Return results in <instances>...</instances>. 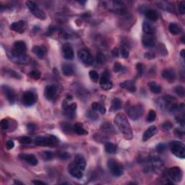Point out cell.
Returning a JSON list of instances; mask_svg holds the SVG:
<instances>
[{
    "label": "cell",
    "mask_w": 185,
    "mask_h": 185,
    "mask_svg": "<svg viewBox=\"0 0 185 185\" xmlns=\"http://www.w3.org/2000/svg\"><path fill=\"white\" fill-rule=\"evenodd\" d=\"M114 123L120 132L127 140H132L133 138V133L130 124L127 120V117L124 113H119L114 118Z\"/></svg>",
    "instance_id": "obj_1"
},
{
    "label": "cell",
    "mask_w": 185,
    "mask_h": 185,
    "mask_svg": "<svg viewBox=\"0 0 185 185\" xmlns=\"http://www.w3.org/2000/svg\"><path fill=\"white\" fill-rule=\"evenodd\" d=\"M33 142L35 145L42 147H55L59 144L58 138L54 135L36 137Z\"/></svg>",
    "instance_id": "obj_2"
},
{
    "label": "cell",
    "mask_w": 185,
    "mask_h": 185,
    "mask_svg": "<svg viewBox=\"0 0 185 185\" xmlns=\"http://www.w3.org/2000/svg\"><path fill=\"white\" fill-rule=\"evenodd\" d=\"M7 55L8 59L12 62L17 64V65H26L30 61V58L26 54H20L16 53L12 50L7 51Z\"/></svg>",
    "instance_id": "obj_3"
},
{
    "label": "cell",
    "mask_w": 185,
    "mask_h": 185,
    "mask_svg": "<svg viewBox=\"0 0 185 185\" xmlns=\"http://www.w3.org/2000/svg\"><path fill=\"white\" fill-rule=\"evenodd\" d=\"M126 111L127 115L132 120H137V119H140L143 114L144 109L143 106L140 104H137V105L132 106H129L126 108Z\"/></svg>",
    "instance_id": "obj_4"
},
{
    "label": "cell",
    "mask_w": 185,
    "mask_h": 185,
    "mask_svg": "<svg viewBox=\"0 0 185 185\" xmlns=\"http://www.w3.org/2000/svg\"><path fill=\"white\" fill-rule=\"evenodd\" d=\"M171 151L173 155L179 159L185 158V148L184 144L179 141H173L170 144Z\"/></svg>",
    "instance_id": "obj_5"
},
{
    "label": "cell",
    "mask_w": 185,
    "mask_h": 185,
    "mask_svg": "<svg viewBox=\"0 0 185 185\" xmlns=\"http://www.w3.org/2000/svg\"><path fill=\"white\" fill-rule=\"evenodd\" d=\"M108 168L110 172L114 176H120L123 173V167L116 160L111 159L108 161Z\"/></svg>",
    "instance_id": "obj_6"
},
{
    "label": "cell",
    "mask_w": 185,
    "mask_h": 185,
    "mask_svg": "<svg viewBox=\"0 0 185 185\" xmlns=\"http://www.w3.org/2000/svg\"><path fill=\"white\" fill-rule=\"evenodd\" d=\"M26 5L29 9V10L30 11V12H31L34 16L37 17V18L43 20L46 18V15L45 13H44V12L38 8V5L35 2H33L28 1L26 2Z\"/></svg>",
    "instance_id": "obj_7"
},
{
    "label": "cell",
    "mask_w": 185,
    "mask_h": 185,
    "mask_svg": "<svg viewBox=\"0 0 185 185\" xmlns=\"http://www.w3.org/2000/svg\"><path fill=\"white\" fill-rule=\"evenodd\" d=\"M78 56L80 60L86 66H90L93 62V58L91 54L88 50L82 49L80 50L78 53Z\"/></svg>",
    "instance_id": "obj_8"
},
{
    "label": "cell",
    "mask_w": 185,
    "mask_h": 185,
    "mask_svg": "<svg viewBox=\"0 0 185 185\" xmlns=\"http://www.w3.org/2000/svg\"><path fill=\"white\" fill-rule=\"evenodd\" d=\"M168 175L170 177L171 180H173L175 182H180L183 177L182 169L178 166L171 168L168 171Z\"/></svg>",
    "instance_id": "obj_9"
},
{
    "label": "cell",
    "mask_w": 185,
    "mask_h": 185,
    "mask_svg": "<svg viewBox=\"0 0 185 185\" xmlns=\"http://www.w3.org/2000/svg\"><path fill=\"white\" fill-rule=\"evenodd\" d=\"M100 85L103 90H110L112 88L113 84L109 79V74L107 71L104 72L102 75L101 80H100Z\"/></svg>",
    "instance_id": "obj_10"
},
{
    "label": "cell",
    "mask_w": 185,
    "mask_h": 185,
    "mask_svg": "<svg viewBox=\"0 0 185 185\" xmlns=\"http://www.w3.org/2000/svg\"><path fill=\"white\" fill-rule=\"evenodd\" d=\"M36 101V97L35 94L31 91H26L23 94V102L26 106H30L33 105Z\"/></svg>",
    "instance_id": "obj_11"
},
{
    "label": "cell",
    "mask_w": 185,
    "mask_h": 185,
    "mask_svg": "<svg viewBox=\"0 0 185 185\" xmlns=\"http://www.w3.org/2000/svg\"><path fill=\"white\" fill-rule=\"evenodd\" d=\"M82 171H83L81 170L80 168L77 166L75 163H71V164L69 165L68 172L71 176L75 179H80L82 178V176H83V173H82Z\"/></svg>",
    "instance_id": "obj_12"
},
{
    "label": "cell",
    "mask_w": 185,
    "mask_h": 185,
    "mask_svg": "<svg viewBox=\"0 0 185 185\" xmlns=\"http://www.w3.org/2000/svg\"><path fill=\"white\" fill-rule=\"evenodd\" d=\"M56 95H57V88L55 86L49 85L46 87L44 90V96L46 99L49 101H53Z\"/></svg>",
    "instance_id": "obj_13"
},
{
    "label": "cell",
    "mask_w": 185,
    "mask_h": 185,
    "mask_svg": "<svg viewBox=\"0 0 185 185\" xmlns=\"http://www.w3.org/2000/svg\"><path fill=\"white\" fill-rule=\"evenodd\" d=\"M2 89L4 94H5V97L7 98V99L8 100V101L10 103H14L15 101V98H16V95H15V92L13 89H12L11 88H9V86H3Z\"/></svg>",
    "instance_id": "obj_14"
},
{
    "label": "cell",
    "mask_w": 185,
    "mask_h": 185,
    "mask_svg": "<svg viewBox=\"0 0 185 185\" xmlns=\"http://www.w3.org/2000/svg\"><path fill=\"white\" fill-rule=\"evenodd\" d=\"M27 24L25 21L20 20L18 22H14L12 23L10 26L11 30H14V31L19 33H23V32L26 30Z\"/></svg>",
    "instance_id": "obj_15"
},
{
    "label": "cell",
    "mask_w": 185,
    "mask_h": 185,
    "mask_svg": "<svg viewBox=\"0 0 185 185\" xmlns=\"http://www.w3.org/2000/svg\"><path fill=\"white\" fill-rule=\"evenodd\" d=\"M27 46L25 42L22 41V40H17V41L14 43L12 51L16 52V53L20 54H25Z\"/></svg>",
    "instance_id": "obj_16"
},
{
    "label": "cell",
    "mask_w": 185,
    "mask_h": 185,
    "mask_svg": "<svg viewBox=\"0 0 185 185\" xmlns=\"http://www.w3.org/2000/svg\"><path fill=\"white\" fill-rule=\"evenodd\" d=\"M142 45L146 48L153 47L155 45V39L153 35L145 33L142 37Z\"/></svg>",
    "instance_id": "obj_17"
},
{
    "label": "cell",
    "mask_w": 185,
    "mask_h": 185,
    "mask_svg": "<svg viewBox=\"0 0 185 185\" xmlns=\"http://www.w3.org/2000/svg\"><path fill=\"white\" fill-rule=\"evenodd\" d=\"M162 77L169 82H174L176 79V73L172 69H166L162 72Z\"/></svg>",
    "instance_id": "obj_18"
},
{
    "label": "cell",
    "mask_w": 185,
    "mask_h": 185,
    "mask_svg": "<svg viewBox=\"0 0 185 185\" xmlns=\"http://www.w3.org/2000/svg\"><path fill=\"white\" fill-rule=\"evenodd\" d=\"M62 54L64 58L67 60H72L74 58V51L69 44H65L62 47Z\"/></svg>",
    "instance_id": "obj_19"
},
{
    "label": "cell",
    "mask_w": 185,
    "mask_h": 185,
    "mask_svg": "<svg viewBox=\"0 0 185 185\" xmlns=\"http://www.w3.org/2000/svg\"><path fill=\"white\" fill-rule=\"evenodd\" d=\"M19 157L23 161H26L27 163H29L31 166H36L38 164V159L36 156L32 155V154H20Z\"/></svg>",
    "instance_id": "obj_20"
},
{
    "label": "cell",
    "mask_w": 185,
    "mask_h": 185,
    "mask_svg": "<svg viewBox=\"0 0 185 185\" xmlns=\"http://www.w3.org/2000/svg\"><path fill=\"white\" fill-rule=\"evenodd\" d=\"M158 133V128L156 126H150L147 130L145 131L142 135V140L143 141H147L151 138H153L154 135H155Z\"/></svg>",
    "instance_id": "obj_21"
},
{
    "label": "cell",
    "mask_w": 185,
    "mask_h": 185,
    "mask_svg": "<svg viewBox=\"0 0 185 185\" xmlns=\"http://www.w3.org/2000/svg\"><path fill=\"white\" fill-rule=\"evenodd\" d=\"M113 11L120 15H124L127 13V9L125 5L121 2H113Z\"/></svg>",
    "instance_id": "obj_22"
},
{
    "label": "cell",
    "mask_w": 185,
    "mask_h": 185,
    "mask_svg": "<svg viewBox=\"0 0 185 185\" xmlns=\"http://www.w3.org/2000/svg\"><path fill=\"white\" fill-rule=\"evenodd\" d=\"M120 87L130 92H134L136 91L135 84L132 80H125L124 82H121Z\"/></svg>",
    "instance_id": "obj_23"
},
{
    "label": "cell",
    "mask_w": 185,
    "mask_h": 185,
    "mask_svg": "<svg viewBox=\"0 0 185 185\" xmlns=\"http://www.w3.org/2000/svg\"><path fill=\"white\" fill-rule=\"evenodd\" d=\"M75 164L78 166L81 170L84 171L86 167V161L84 157L81 155H76L75 157Z\"/></svg>",
    "instance_id": "obj_24"
},
{
    "label": "cell",
    "mask_w": 185,
    "mask_h": 185,
    "mask_svg": "<svg viewBox=\"0 0 185 185\" xmlns=\"http://www.w3.org/2000/svg\"><path fill=\"white\" fill-rule=\"evenodd\" d=\"M32 51L36 54L39 59H42L45 55L46 50L44 46H35L33 47Z\"/></svg>",
    "instance_id": "obj_25"
},
{
    "label": "cell",
    "mask_w": 185,
    "mask_h": 185,
    "mask_svg": "<svg viewBox=\"0 0 185 185\" xmlns=\"http://www.w3.org/2000/svg\"><path fill=\"white\" fill-rule=\"evenodd\" d=\"M73 131L75 133H76L78 135H83V134H88V132L86 130H85L82 127V125L80 123H76L74 124L72 127Z\"/></svg>",
    "instance_id": "obj_26"
},
{
    "label": "cell",
    "mask_w": 185,
    "mask_h": 185,
    "mask_svg": "<svg viewBox=\"0 0 185 185\" xmlns=\"http://www.w3.org/2000/svg\"><path fill=\"white\" fill-rule=\"evenodd\" d=\"M145 16L148 20L151 21H156L159 19V14L154 9H148L145 12Z\"/></svg>",
    "instance_id": "obj_27"
},
{
    "label": "cell",
    "mask_w": 185,
    "mask_h": 185,
    "mask_svg": "<svg viewBox=\"0 0 185 185\" xmlns=\"http://www.w3.org/2000/svg\"><path fill=\"white\" fill-rule=\"evenodd\" d=\"M142 30L145 34L153 35L154 33V28L148 21H144L143 23H142Z\"/></svg>",
    "instance_id": "obj_28"
},
{
    "label": "cell",
    "mask_w": 185,
    "mask_h": 185,
    "mask_svg": "<svg viewBox=\"0 0 185 185\" xmlns=\"http://www.w3.org/2000/svg\"><path fill=\"white\" fill-rule=\"evenodd\" d=\"M148 87H149L150 91L155 94H159L161 92V88L159 84L156 83L155 82H150L148 83Z\"/></svg>",
    "instance_id": "obj_29"
},
{
    "label": "cell",
    "mask_w": 185,
    "mask_h": 185,
    "mask_svg": "<svg viewBox=\"0 0 185 185\" xmlns=\"http://www.w3.org/2000/svg\"><path fill=\"white\" fill-rule=\"evenodd\" d=\"M63 74L66 76H71L74 73V68L70 65H64L61 67Z\"/></svg>",
    "instance_id": "obj_30"
},
{
    "label": "cell",
    "mask_w": 185,
    "mask_h": 185,
    "mask_svg": "<svg viewBox=\"0 0 185 185\" xmlns=\"http://www.w3.org/2000/svg\"><path fill=\"white\" fill-rule=\"evenodd\" d=\"M121 107V100L118 98H115L112 100L111 102V111H115L117 110L120 109Z\"/></svg>",
    "instance_id": "obj_31"
},
{
    "label": "cell",
    "mask_w": 185,
    "mask_h": 185,
    "mask_svg": "<svg viewBox=\"0 0 185 185\" xmlns=\"http://www.w3.org/2000/svg\"><path fill=\"white\" fill-rule=\"evenodd\" d=\"M169 31L173 35H178L182 32V29L176 23H171L169 26Z\"/></svg>",
    "instance_id": "obj_32"
},
{
    "label": "cell",
    "mask_w": 185,
    "mask_h": 185,
    "mask_svg": "<svg viewBox=\"0 0 185 185\" xmlns=\"http://www.w3.org/2000/svg\"><path fill=\"white\" fill-rule=\"evenodd\" d=\"M105 150L108 153H115L117 152V146L112 142H108L105 144Z\"/></svg>",
    "instance_id": "obj_33"
},
{
    "label": "cell",
    "mask_w": 185,
    "mask_h": 185,
    "mask_svg": "<svg viewBox=\"0 0 185 185\" xmlns=\"http://www.w3.org/2000/svg\"><path fill=\"white\" fill-rule=\"evenodd\" d=\"M42 156H43V159L45 161H51L54 157V154L51 151H45L42 154Z\"/></svg>",
    "instance_id": "obj_34"
},
{
    "label": "cell",
    "mask_w": 185,
    "mask_h": 185,
    "mask_svg": "<svg viewBox=\"0 0 185 185\" xmlns=\"http://www.w3.org/2000/svg\"><path fill=\"white\" fill-rule=\"evenodd\" d=\"M28 75L31 78L34 79V80H38V79L40 78V76H41V73H40L39 71L33 70L30 73H29Z\"/></svg>",
    "instance_id": "obj_35"
},
{
    "label": "cell",
    "mask_w": 185,
    "mask_h": 185,
    "mask_svg": "<svg viewBox=\"0 0 185 185\" xmlns=\"http://www.w3.org/2000/svg\"><path fill=\"white\" fill-rule=\"evenodd\" d=\"M89 77L93 82H98V79H99V75H98V72L95 70H91L89 72Z\"/></svg>",
    "instance_id": "obj_36"
},
{
    "label": "cell",
    "mask_w": 185,
    "mask_h": 185,
    "mask_svg": "<svg viewBox=\"0 0 185 185\" xmlns=\"http://www.w3.org/2000/svg\"><path fill=\"white\" fill-rule=\"evenodd\" d=\"M175 92H176L177 95L180 96V97H184L185 94L184 88L182 86H177L176 88H175Z\"/></svg>",
    "instance_id": "obj_37"
},
{
    "label": "cell",
    "mask_w": 185,
    "mask_h": 185,
    "mask_svg": "<svg viewBox=\"0 0 185 185\" xmlns=\"http://www.w3.org/2000/svg\"><path fill=\"white\" fill-rule=\"evenodd\" d=\"M120 53H121V57L124 58V59H127V58H128L129 54H130V53H129V50L127 49L126 46H121Z\"/></svg>",
    "instance_id": "obj_38"
},
{
    "label": "cell",
    "mask_w": 185,
    "mask_h": 185,
    "mask_svg": "<svg viewBox=\"0 0 185 185\" xmlns=\"http://www.w3.org/2000/svg\"><path fill=\"white\" fill-rule=\"evenodd\" d=\"M155 117H156V113L155 112V111L153 109L150 110L147 118L148 122H152V121H153L155 119Z\"/></svg>",
    "instance_id": "obj_39"
},
{
    "label": "cell",
    "mask_w": 185,
    "mask_h": 185,
    "mask_svg": "<svg viewBox=\"0 0 185 185\" xmlns=\"http://www.w3.org/2000/svg\"><path fill=\"white\" fill-rule=\"evenodd\" d=\"M20 142L23 145L30 144L32 142V139L27 136L22 137V138H20Z\"/></svg>",
    "instance_id": "obj_40"
},
{
    "label": "cell",
    "mask_w": 185,
    "mask_h": 185,
    "mask_svg": "<svg viewBox=\"0 0 185 185\" xmlns=\"http://www.w3.org/2000/svg\"><path fill=\"white\" fill-rule=\"evenodd\" d=\"M161 127H162V128H163V130L169 131V130H171V129H172L173 125L170 122V121H165L164 123H163V124H162Z\"/></svg>",
    "instance_id": "obj_41"
},
{
    "label": "cell",
    "mask_w": 185,
    "mask_h": 185,
    "mask_svg": "<svg viewBox=\"0 0 185 185\" xmlns=\"http://www.w3.org/2000/svg\"><path fill=\"white\" fill-rule=\"evenodd\" d=\"M101 129L103 131H106V132H111V131H113V127L111 124H109V123H105L101 126Z\"/></svg>",
    "instance_id": "obj_42"
},
{
    "label": "cell",
    "mask_w": 185,
    "mask_h": 185,
    "mask_svg": "<svg viewBox=\"0 0 185 185\" xmlns=\"http://www.w3.org/2000/svg\"><path fill=\"white\" fill-rule=\"evenodd\" d=\"M0 125H1V128L2 129V130H7V129H8L9 127V121L7 119H4L1 121Z\"/></svg>",
    "instance_id": "obj_43"
},
{
    "label": "cell",
    "mask_w": 185,
    "mask_h": 185,
    "mask_svg": "<svg viewBox=\"0 0 185 185\" xmlns=\"http://www.w3.org/2000/svg\"><path fill=\"white\" fill-rule=\"evenodd\" d=\"M179 12L182 15H184L185 13V2L181 1L179 5Z\"/></svg>",
    "instance_id": "obj_44"
},
{
    "label": "cell",
    "mask_w": 185,
    "mask_h": 185,
    "mask_svg": "<svg viewBox=\"0 0 185 185\" xmlns=\"http://www.w3.org/2000/svg\"><path fill=\"white\" fill-rule=\"evenodd\" d=\"M166 147L165 145L162 143H160L156 146V150H157V151L159 152V153H163V152H164L166 150Z\"/></svg>",
    "instance_id": "obj_45"
},
{
    "label": "cell",
    "mask_w": 185,
    "mask_h": 185,
    "mask_svg": "<svg viewBox=\"0 0 185 185\" xmlns=\"http://www.w3.org/2000/svg\"><path fill=\"white\" fill-rule=\"evenodd\" d=\"M122 66H121V65L119 62H115L114 64V66H113V71H114L115 72H119L121 71V69H122Z\"/></svg>",
    "instance_id": "obj_46"
},
{
    "label": "cell",
    "mask_w": 185,
    "mask_h": 185,
    "mask_svg": "<svg viewBox=\"0 0 185 185\" xmlns=\"http://www.w3.org/2000/svg\"><path fill=\"white\" fill-rule=\"evenodd\" d=\"M174 134L176 137H178V138H184V131L179 130V129H176V130H174Z\"/></svg>",
    "instance_id": "obj_47"
},
{
    "label": "cell",
    "mask_w": 185,
    "mask_h": 185,
    "mask_svg": "<svg viewBox=\"0 0 185 185\" xmlns=\"http://www.w3.org/2000/svg\"><path fill=\"white\" fill-rule=\"evenodd\" d=\"M136 69L137 71H138V75H141L142 74V72H143V66H142V65L141 63H138L136 65Z\"/></svg>",
    "instance_id": "obj_48"
},
{
    "label": "cell",
    "mask_w": 185,
    "mask_h": 185,
    "mask_svg": "<svg viewBox=\"0 0 185 185\" xmlns=\"http://www.w3.org/2000/svg\"><path fill=\"white\" fill-rule=\"evenodd\" d=\"M15 147V142L12 140H8L6 143V148L8 150H12Z\"/></svg>",
    "instance_id": "obj_49"
},
{
    "label": "cell",
    "mask_w": 185,
    "mask_h": 185,
    "mask_svg": "<svg viewBox=\"0 0 185 185\" xmlns=\"http://www.w3.org/2000/svg\"><path fill=\"white\" fill-rule=\"evenodd\" d=\"M88 117L91 119H92V120H96V119H97L98 118V116L96 114L95 112H92V111H90V112H88Z\"/></svg>",
    "instance_id": "obj_50"
},
{
    "label": "cell",
    "mask_w": 185,
    "mask_h": 185,
    "mask_svg": "<svg viewBox=\"0 0 185 185\" xmlns=\"http://www.w3.org/2000/svg\"><path fill=\"white\" fill-rule=\"evenodd\" d=\"M144 57L147 58L148 59H153L155 57V55L154 54L153 52H147L146 54H145Z\"/></svg>",
    "instance_id": "obj_51"
},
{
    "label": "cell",
    "mask_w": 185,
    "mask_h": 185,
    "mask_svg": "<svg viewBox=\"0 0 185 185\" xmlns=\"http://www.w3.org/2000/svg\"><path fill=\"white\" fill-rule=\"evenodd\" d=\"M61 129L65 132H67V131L70 130V124H67V123H62L61 124Z\"/></svg>",
    "instance_id": "obj_52"
},
{
    "label": "cell",
    "mask_w": 185,
    "mask_h": 185,
    "mask_svg": "<svg viewBox=\"0 0 185 185\" xmlns=\"http://www.w3.org/2000/svg\"><path fill=\"white\" fill-rule=\"evenodd\" d=\"M101 106L100 105L99 103H97V102H94V103H92L91 107L92 109L94 110V111H99L100 108H101Z\"/></svg>",
    "instance_id": "obj_53"
},
{
    "label": "cell",
    "mask_w": 185,
    "mask_h": 185,
    "mask_svg": "<svg viewBox=\"0 0 185 185\" xmlns=\"http://www.w3.org/2000/svg\"><path fill=\"white\" fill-rule=\"evenodd\" d=\"M59 157L60 158L61 160H67L70 157V155H69V154H68L67 153H62L59 155Z\"/></svg>",
    "instance_id": "obj_54"
},
{
    "label": "cell",
    "mask_w": 185,
    "mask_h": 185,
    "mask_svg": "<svg viewBox=\"0 0 185 185\" xmlns=\"http://www.w3.org/2000/svg\"><path fill=\"white\" fill-rule=\"evenodd\" d=\"M27 129H28L29 132H33L36 130V125L33 124H28L27 125Z\"/></svg>",
    "instance_id": "obj_55"
},
{
    "label": "cell",
    "mask_w": 185,
    "mask_h": 185,
    "mask_svg": "<svg viewBox=\"0 0 185 185\" xmlns=\"http://www.w3.org/2000/svg\"><path fill=\"white\" fill-rule=\"evenodd\" d=\"M111 54H112L113 57H119V49H117V48H114V49H113L112 50V51H111Z\"/></svg>",
    "instance_id": "obj_56"
},
{
    "label": "cell",
    "mask_w": 185,
    "mask_h": 185,
    "mask_svg": "<svg viewBox=\"0 0 185 185\" xmlns=\"http://www.w3.org/2000/svg\"><path fill=\"white\" fill-rule=\"evenodd\" d=\"M103 61V56L101 54H98L97 56V62L98 63H102Z\"/></svg>",
    "instance_id": "obj_57"
},
{
    "label": "cell",
    "mask_w": 185,
    "mask_h": 185,
    "mask_svg": "<svg viewBox=\"0 0 185 185\" xmlns=\"http://www.w3.org/2000/svg\"><path fill=\"white\" fill-rule=\"evenodd\" d=\"M33 184H43L46 185V183H44V182H41V181H38V180H33L32 182Z\"/></svg>",
    "instance_id": "obj_58"
},
{
    "label": "cell",
    "mask_w": 185,
    "mask_h": 185,
    "mask_svg": "<svg viewBox=\"0 0 185 185\" xmlns=\"http://www.w3.org/2000/svg\"><path fill=\"white\" fill-rule=\"evenodd\" d=\"M99 111L100 112H101L102 114H104V113H106V108L104 107V106H101V108H100V109H99Z\"/></svg>",
    "instance_id": "obj_59"
},
{
    "label": "cell",
    "mask_w": 185,
    "mask_h": 185,
    "mask_svg": "<svg viewBox=\"0 0 185 185\" xmlns=\"http://www.w3.org/2000/svg\"><path fill=\"white\" fill-rule=\"evenodd\" d=\"M180 55H181V57H182V58H184L185 57V50L184 49H182V51H181Z\"/></svg>",
    "instance_id": "obj_60"
},
{
    "label": "cell",
    "mask_w": 185,
    "mask_h": 185,
    "mask_svg": "<svg viewBox=\"0 0 185 185\" xmlns=\"http://www.w3.org/2000/svg\"><path fill=\"white\" fill-rule=\"evenodd\" d=\"M15 184H20V185H24V184H23V182H20V181H17V180H15Z\"/></svg>",
    "instance_id": "obj_61"
}]
</instances>
